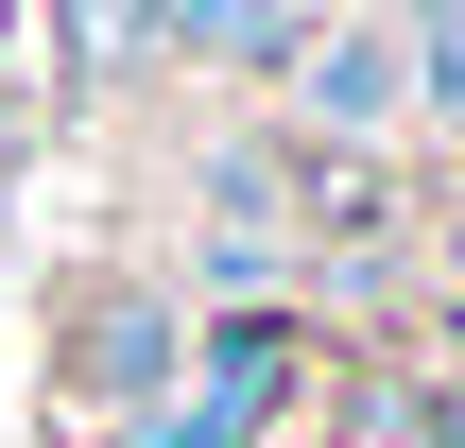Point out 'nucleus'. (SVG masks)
Masks as SVG:
<instances>
[{"instance_id": "obj_1", "label": "nucleus", "mask_w": 465, "mask_h": 448, "mask_svg": "<svg viewBox=\"0 0 465 448\" xmlns=\"http://www.w3.org/2000/svg\"><path fill=\"white\" fill-rule=\"evenodd\" d=\"M276 121H293V155H397V138L431 121L414 35H397L380 0H328V17L293 35V69H276Z\"/></svg>"}, {"instance_id": "obj_2", "label": "nucleus", "mask_w": 465, "mask_h": 448, "mask_svg": "<svg viewBox=\"0 0 465 448\" xmlns=\"http://www.w3.org/2000/svg\"><path fill=\"white\" fill-rule=\"evenodd\" d=\"M293 380H311L293 311H190V363H173V397H155L138 448H276Z\"/></svg>"}, {"instance_id": "obj_3", "label": "nucleus", "mask_w": 465, "mask_h": 448, "mask_svg": "<svg viewBox=\"0 0 465 448\" xmlns=\"http://www.w3.org/2000/svg\"><path fill=\"white\" fill-rule=\"evenodd\" d=\"M173 363H190V311H173V294H104L86 345H69V414L138 448V432H155V397H173Z\"/></svg>"}, {"instance_id": "obj_4", "label": "nucleus", "mask_w": 465, "mask_h": 448, "mask_svg": "<svg viewBox=\"0 0 465 448\" xmlns=\"http://www.w3.org/2000/svg\"><path fill=\"white\" fill-rule=\"evenodd\" d=\"M173 52V0H52V69L69 86H138Z\"/></svg>"}, {"instance_id": "obj_5", "label": "nucleus", "mask_w": 465, "mask_h": 448, "mask_svg": "<svg viewBox=\"0 0 465 448\" xmlns=\"http://www.w3.org/2000/svg\"><path fill=\"white\" fill-rule=\"evenodd\" d=\"M397 35H414V86L465 121V0H397Z\"/></svg>"}, {"instance_id": "obj_6", "label": "nucleus", "mask_w": 465, "mask_h": 448, "mask_svg": "<svg viewBox=\"0 0 465 448\" xmlns=\"http://www.w3.org/2000/svg\"><path fill=\"white\" fill-rule=\"evenodd\" d=\"M449 414H465V311H449Z\"/></svg>"}, {"instance_id": "obj_7", "label": "nucleus", "mask_w": 465, "mask_h": 448, "mask_svg": "<svg viewBox=\"0 0 465 448\" xmlns=\"http://www.w3.org/2000/svg\"><path fill=\"white\" fill-rule=\"evenodd\" d=\"M276 17H293V35H311V17H328V0H276Z\"/></svg>"}, {"instance_id": "obj_8", "label": "nucleus", "mask_w": 465, "mask_h": 448, "mask_svg": "<svg viewBox=\"0 0 465 448\" xmlns=\"http://www.w3.org/2000/svg\"><path fill=\"white\" fill-rule=\"evenodd\" d=\"M449 242H465V173H449Z\"/></svg>"}, {"instance_id": "obj_9", "label": "nucleus", "mask_w": 465, "mask_h": 448, "mask_svg": "<svg viewBox=\"0 0 465 448\" xmlns=\"http://www.w3.org/2000/svg\"><path fill=\"white\" fill-rule=\"evenodd\" d=\"M0 155H17V104H0Z\"/></svg>"}]
</instances>
